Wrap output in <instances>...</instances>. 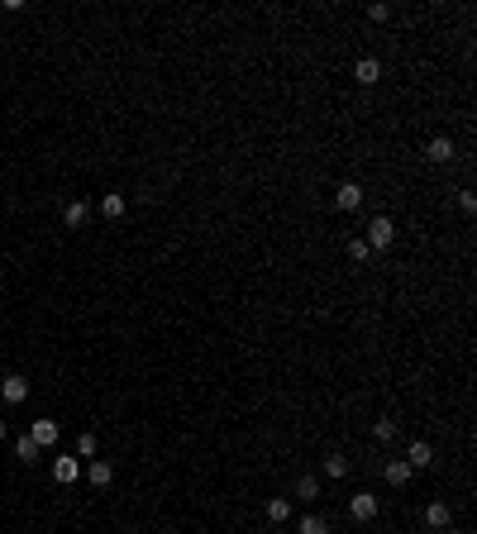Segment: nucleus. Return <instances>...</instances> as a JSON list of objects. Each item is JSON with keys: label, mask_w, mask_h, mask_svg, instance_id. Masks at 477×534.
<instances>
[{"label": "nucleus", "mask_w": 477, "mask_h": 534, "mask_svg": "<svg viewBox=\"0 0 477 534\" xmlns=\"http://www.w3.org/2000/svg\"><path fill=\"white\" fill-rule=\"evenodd\" d=\"M0 396H5L10 406H24V401H29V382L19 377V372H10V377L0 382Z\"/></svg>", "instance_id": "5"}, {"label": "nucleus", "mask_w": 477, "mask_h": 534, "mask_svg": "<svg viewBox=\"0 0 477 534\" xmlns=\"http://www.w3.org/2000/svg\"><path fill=\"white\" fill-rule=\"evenodd\" d=\"M358 205H363V187H358V182H339V187H334V210L353 215Z\"/></svg>", "instance_id": "2"}, {"label": "nucleus", "mask_w": 477, "mask_h": 534, "mask_svg": "<svg viewBox=\"0 0 477 534\" xmlns=\"http://www.w3.org/2000/svg\"><path fill=\"white\" fill-rule=\"evenodd\" d=\"M425 525H429V530H449V525H454L449 501H429V506H425Z\"/></svg>", "instance_id": "9"}, {"label": "nucleus", "mask_w": 477, "mask_h": 534, "mask_svg": "<svg viewBox=\"0 0 477 534\" xmlns=\"http://www.w3.org/2000/svg\"><path fill=\"white\" fill-rule=\"evenodd\" d=\"M406 463H411V468H429V463H434V449H429L425 439H415L411 454H406Z\"/></svg>", "instance_id": "15"}, {"label": "nucleus", "mask_w": 477, "mask_h": 534, "mask_svg": "<svg viewBox=\"0 0 477 534\" xmlns=\"http://www.w3.org/2000/svg\"><path fill=\"white\" fill-rule=\"evenodd\" d=\"M296 534H330V520L325 515H305L301 525H296Z\"/></svg>", "instance_id": "18"}, {"label": "nucleus", "mask_w": 477, "mask_h": 534, "mask_svg": "<svg viewBox=\"0 0 477 534\" xmlns=\"http://www.w3.org/2000/svg\"><path fill=\"white\" fill-rule=\"evenodd\" d=\"M458 205L468 210V215H473V210H477V196H473V191H458Z\"/></svg>", "instance_id": "24"}, {"label": "nucleus", "mask_w": 477, "mask_h": 534, "mask_svg": "<svg viewBox=\"0 0 477 534\" xmlns=\"http://www.w3.org/2000/svg\"><path fill=\"white\" fill-rule=\"evenodd\" d=\"M38 454H43V449H38V444H33L29 434H19V439H15V458H24V463H33V458H38Z\"/></svg>", "instance_id": "17"}, {"label": "nucleus", "mask_w": 477, "mask_h": 534, "mask_svg": "<svg viewBox=\"0 0 477 534\" xmlns=\"http://www.w3.org/2000/svg\"><path fill=\"white\" fill-rule=\"evenodd\" d=\"M367 19L382 24V19H392V5H367Z\"/></svg>", "instance_id": "23"}, {"label": "nucleus", "mask_w": 477, "mask_h": 534, "mask_svg": "<svg viewBox=\"0 0 477 534\" xmlns=\"http://www.w3.org/2000/svg\"><path fill=\"white\" fill-rule=\"evenodd\" d=\"M349 515L358 520V525H367V520L377 515V496H372V491H358V496L349 501Z\"/></svg>", "instance_id": "6"}, {"label": "nucleus", "mask_w": 477, "mask_h": 534, "mask_svg": "<svg viewBox=\"0 0 477 534\" xmlns=\"http://www.w3.org/2000/svg\"><path fill=\"white\" fill-rule=\"evenodd\" d=\"M349 258H353V263H367V258H372V248H367L363 239H353V244H349Z\"/></svg>", "instance_id": "22"}, {"label": "nucleus", "mask_w": 477, "mask_h": 534, "mask_svg": "<svg viewBox=\"0 0 477 534\" xmlns=\"http://www.w3.org/2000/svg\"><path fill=\"white\" fill-rule=\"evenodd\" d=\"M125 210H129V201L120 191H105V196H100V215H105V220H120Z\"/></svg>", "instance_id": "12"}, {"label": "nucleus", "mask_w": 477, "mask_h": 534, "mask_svg": "<svg viewBox=\"0 0 477 534\" xmlns=\"http://www.w3.org/2000/svg\"><path fill=\"white\" fill-rule=\"evenodd\" d=\"M320 496V477H301L296 482V501H315Z\"/></svg>", "instance_id": "20"}, {"label": "nucleus", "mask_w": 477, "mask_h": 534, "mask_svg": "<svg viewBox=\"0 0 477 534\" xmlns=\"http://www.w3.org/2000/svg\"><path fill=\"white\" fill-rule=\"evenodd\" d=\"M372 253H382V248H392L397 244V224L387 220V215H372V224H367V239H363Z\"/></svg>", "instance_id": "1"}, {"label": "nucleus", "mask_w": 477, "mask_h": 534, "mask_svg": "<svg viewBox=\"0 0 477 534\" xmlns=\"http://www.w3.org/2000/svg\"><path fill=\"white\" fill-rule=\"evenodd\" d=\"M353 81H358V86H377L382 81V63L377 58H363V63L353 67Z\"/></svg>", "instance_id": "11"}, {"label": "nucleus", "mask_w": 477, "mask_h": 534, "mask_svg": "<svg viewBox=\"0 0 477 534\" xmlns=\"http://www.w3.org/2000/svg\"><path fill=\"white\" fill-rule=\"evenodd\" d=\"M320 472L339 482V477H349V458H344V454H325V458H320Z\"/></svg>", "instance_id": "13"}, {"label": "nucleus", "mask_w": 477, "mask_h": 534, "mask_svg": "<svg viewBox=\"0 0 477 534\" xmlns=\"http://www.w3.org/2000/svg\"><path fill=\"white\" fill-rule=\"evenodd\" d=\"M411 463H406V458H392V463H387V472H382V477H387V487H406V482H411Z\"/></svg>", "instance_id": "10"}, {"label": "nucleus", "mask_w": 477, "mask_h": 534, "mask_svg": "<svg viewBox=\"0 0 477 534\" xmlns=\"http://www.w3.org/2000/svg\"><path fill=\"white\" fill-rule=\"evenodd\" d=\"M100 454V444H95V434L86 429V434H77V458H95Z\"/></svg>", "instance_id": "21"}, {"label": "nucleus", "mask_w": 477, "mask_h": 534, "mask_svg": "<svg viewBox=\"0 0 477 534\" xmlns=\"http://www.w3.org/2000/svg\"><path fill=\"white\" fill-rule=\"evenodd\" d=\"M397 434H401V429H397V420H377V424H372V439H377V444H392Z\"/></svg>", "instance_id": "19"}, {"label": "nucleus", "mask_w": 477, "mask_h": 534, "mask_svg": "<svg viewBox=\"0 0 477 534\" xmlns=\"http://www.w3.org/2000/svg\"><path fill=\"white\" fill-rule=\"evenodd\" d=\"M0 439H5V420H0Z\"/></svg>", "instance_id": "25"}, {"label": "nucleus", "mask_w": 477, "mask_h": 534, "mask_svg": "<svg viewBox=\"0 0 477 534\" xmlns=\"http://www.w3.org/2000/svg\"><path fill=\"white\" fill-rule=\"evenodd\" d=\"M86 482H91V487H110L115 482V463L110 458H91V463H86Z\"/></svg>", "instance_id": "4"}, {"label": "nucleus", "mask_w": 477, "mask_h": 534, "mask_svg": "<svg viewBox=\"0 0 477 534\" xmlns=\"http://www.w3.org/2000/svg\"><path fill=\"white\" fill-rule=\"evenodd\" d=\"M53 482H63V487H72V482H81V458H53Z\"/></svg>", "instance_id": "3"}, {"label": "nucleus", "mask_w": 477, "mask_h": 534, "mask_svg": "<svg viewBox=\"0 0 477 534\" xmlns=\"http://www.w3.org/2000/svg\"><path fill=\"white\" fill-rule=\"evenodd\" d=\"M454 153H458V148H454V139H444V134L425 143V157H429V162H439V167H444V162H454Z\"/></svg>", "instance_id": "7"}, {"label": "nucleus", "mask_w": 477, "mask_h": 534, "mask_svg": "<svg viewBox=\"0 0 477 534\" xmlns=\"http://www.w3.org/2000/svg\"><path fill=\"white\" fill-rule=\"evenodd\" d=\"M268 520H272V525L291 520V501H286V496H272V501H268Z\"/></svg>", "instance_id": "16"}, {"label": "nucleus", "mask_w": 477, "mask_h": 534, "mask_svg": "<svg viewBox=\"0 0 477 534\" xmlns=\"http://www.w3.org/2000/svg\"><path fill=\"white\" fill-rule=\"evenodd\" d=\"M86 215H91V210H86V201H67V205H63L67 229H81V224H86Z\"/></svg>", "instance_id": "14"}, {"label": "nucleus", "mask_w": 477, "mask_h": 534, "mask_svg": "<svg viewBox=\"0 0 477 534\" xmlns=\"http://www.w3.org/2000/svg\"><path fill=\"white\" fill-rule=\"evenodd\" d=\"M58 434H63V429H58V420H33V424H29V439L38 444V449L58 444Z\"/></svg>", "instance_id": "8"}]
</instances>
